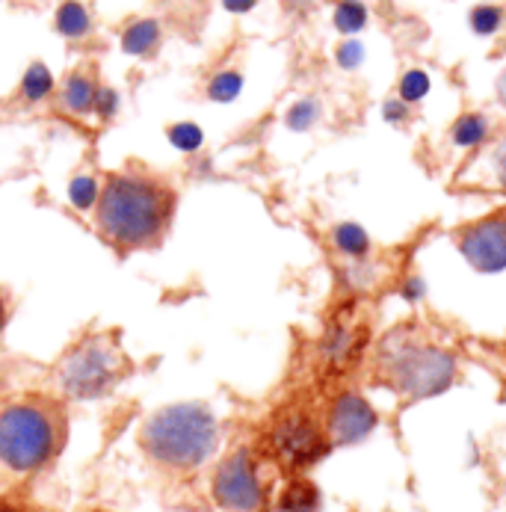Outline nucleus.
<instances>
[{
    "mask_svg": "<svg viewBox=\"0 0 506 512\" xmlns=\"http://www.w3.org/2000/svg\"><path fill=\"white\" fill-rule=\"evenodd\" d=\"M166 140L184 154H196L199 148L205 146V131L196 122H175V125L166 128Z\"/></svg>",
    "mask_w": 506,
    "mask_h": 512,
    "instance_id": "b1692460",
    "label": "nucleus"
},
{
    "mask_svg": "<svg viewBox=\"0 0 506 512\" xmlns=\"http://www.w3.org/2000/svg\"><path fill=\"white\" fill-rule=\"evenodd\" d=\"M98 77L86 69H74L63 77V83L57 86V107L63 113H72V116H86L92 113V101H95V92H98Z\"/></svg>",
    "mask_w": 506,
    "mask_h": 512,
    "instance_id": "9d476101",
    "label": "nucleus"
},
{
    "mask_svg": "<svg viewBox=\"0 0 506 512\" xmlns=\"http://www.w3.org/2000/svg\"><path fill=\"white\" fill-rule=\"evenodd\" d=\"M370 21V12L362 0H335V9H332V24L341 36H356L362 33Z\"/></svg>",
    "mask_w": 506,
    "mask_h": 512,
    "instance_id": "6ab92c4d",
    "label": "nucleus"
},
{
    "mask_svg": "<svg viewBox=\"0 0 506 512\" xmlns=\"http://www.w3.org/2000/svg\"><path fill=\"white\" fill-rule=\"evenodd\" d=\"M160 42H163V27L157 18H131L122 33H119V45L128 57H137V60H148L160 51Z\"/></svg>",
    "mask_w": 506,
    "mask_h": 512,
    "instance_id": "f8f14e48",
    "label": "nucleus"
},
{
    "mask_svg": "<svg viewBox=\"0 0 506 512\" xmlns=\"http://www.w3.org/2000/svg\"><path fill=\"white\" fill-rule=\"evenodd\" d=\"M400 293H403V299H406V302H418V299L424 296V282H421L418 276H409V279L403 282Z\"/></svg>",
    "mask_w": 506,
    "mask_h": 512,
    "instance_id": "c85d7f7f",
    "label": "nucleus"
},
{
    "mask_svg": "<svg viewBox=\"0 0 506 512\" xmlns=\"http://www.w3.org/2000/svg\"><path fill=\"white\" fill-rule=\"evenodd\" d=\"M468 24H471L474 36L489 39V36H495L504 27V9L495 6V3H477L471 9V15H468Z\"/></svg>",
    "mask_w": 506,
    "mask_h": 512,
    "instance_id": "4be33fe9",
    "label": "nucleus"
},
{
    "mask_svg": "<svg viewBox=\"0 0 506 512\" xmlns=\"http://www.w3.org/2000/svg\"><path fill=\"white\" fill-rule=\"evenodd\" d=\"M98 193H101V178L98 175H74L69 181V202L80 214L92 211L95 202H98Z\"/></svg>",
    "mask_w": 506,
    "mask_h": 512,
    "instance_id": "5701e85b",
    "label": "nucleus"
},
{
    "mask_svg": "<svg viewBox=\"0 0 506 512\" xmlns=\"http://www.w3.org/2000/svg\"><path fill=\"white\" fill-rule=\"evenodd\" d=\"M364 45L356 39V36H347L344 42H338V48H335V63H338V69H344V72H356L359 66L364 63Z\"/></svg>",
    "mask_w": 506,
    "mask_h": 512,
    "instance_id": "a878e982",
    "label": "nucleus"
},
{
    "mask_svg": "<svg viewBox=\"0 0 506 512\" xmlns=\"http://www.w3.org/2000/svg\"><path fill=\"white\" fill-rule=\"evenodd\" d=\"M450 143L456 148H480L489 143V119L483 113H465L450 128Z\"/></svg>",
    "mask_w": 506,
    "mask_h": 512,
    "instance_id": "dca6fc26",
    "label": "nucleus"
},
{
    "mask_svg": "<svg viewBox=\"0 0 506 512\" xmlns=\"http://www.w3.org/2000/svg\"><path fill=\"white\" fill-rule=\"evenodd\" d=\"M465 181H471L474 187L506 193V134L498 137L480 157H474L471 169L465 172Z\"/></svg>",
    "mask_w": 506,
    "mask_h": 512,
    "instance_id": "9b49d317",
    "label": "nucleus"
},
{
    "mask_svg": "<svg viewBox=\"0 0 506 512\" xmlns=\"http://www.w3.org/2000/svg\"><path fill=\"white\" fill-rule=\"evenodd\" d=\"M430 89H433L430 74L424 69H409V72H403L400 83H397V98H403L406 104H418L430 95Z\"/></svg>",
    "mask_w": 506,
    "mask_h": 512,
    "instance_id": "393cba45",
    "label": "nucleus"
},
{
    "mask_svg": "<svg viewBox=\"0 0 506 512\" xmlns=\"http://www.w3.org/2000/svg\"><path fill=\"white\" fill-rule=\"evenodd\" d=\"M379 376L406 400H427L447 391L456 379L450 350L421 338L412 329L394 332L379 350Z\"/></svg>",
    "mask_w": 506,
    "mask_h": 512,
    "instance_id": "20e7f679",
    "label": "nucleus"
},
{
    "mask_svg": "<svg viewBox=\"0 0 506 512\" xmlns=\"http://www.w3.org/2000/svg\"><path fill=\"white\" fill-rule=\"evenodd\" d=\"M131 373V359L122 350V335L110 332H89L74 347L63 353L54 367L57 388L69 400H95L110 394L125 376Z\"/></svg>",
    "mask_w": 506,
    "mask_h": 512,
    "instance_id": "39448f33",
    "label": "nucleus"
},
{
    "mask_svg": "<svg viewBox=\"0 0 506 512\" xmlns=\"http://www.w3.org/2000/svg\"><path fill=\"white\" fill-rule=\"evenodd\" d=\"M66 444V412L48 397L9 400L0 409V465L15 474L45 468Z\"/></svg>",
    "mask_w": 506,
    "mask_h": 512,
    "instance_id": "f03ea898",
    "label": "nucleus"
},
{
    "mask_svg": "<svg viewBox=\"0 0 506 512\" xmlns=\"http://www.w3.org/2000/svg\"><path fill=\"white\" fill-rule=\"evenodd\" d=\"M9 311H12L9 293L0 288V332H3V326H6V320H9Z\"/></svg>",
    "mask_w": 506,
    "mask_h": 512,
    "instance_id": "7c9ffc66",
    "label": "nucleus"
},
{
    "mask_svg": "<svg viewBox=\"0 0 506 512\" xmlns=\"http://www.w3.org/2000/svg\"><path fill=\"white\" fill-rule=\"evenodd\" d=\"M329 447L332 441L326 436V424H320L302 406L285 409L270 427V450L288 471H302L320 462Z\"/></svg>",
    "mask_w": 506,
    "mask_h": 512,
    "instance_id": "423d86ee",
    "label": "nucleus"
},
{
    "mask_svg": "<svg viewBox=\"0 0 506 512\" xmlns=\"http://www.w3.org/2000/svg\"><path fill=\"white\" fill-rule=\"evenodd\" d=\"M376 409L356 391H344L332 400L326 415V436L332 447H350L364 441L376 430Z\"/></svg>",
    "mask_w": 506,
    "mask_h": 512,
    "instance_id": "1a4fd4ad",
    "label": "nucleus"
},
{
    "mask_svg": "<svg viewBox=\"0 0 506 512\" xmlns=\"http://www.w3.org/2000/svg\"><path fill=\"white\" fill-rule=\"evenodd\" d=\"M211 495L219 510L225 512H261L267 504V489L258 471V462L249 450L228 453L214 471Z\"/></svg>",
    "mask_w": 506,
    "mask_h": 512,
    "instance_id": "0eeeda50",
    "label": "nucleus"
},
{
    "mask_svg": "<svg viewBox=\"0 0 506 512\" xmlns=\"http://www.w3.org/2000/svg\"><path fill=\"white\" fill-rule=\"evenodd\" d=\"M0 512H24L21 507H12V504H0Z\"/></svg>",
    "mask_w": 506,
    "mask_h": 512,
    "instance_id": "473e14b6",
    "label": "nucleus"
},
{
    "mask_svg": "<svg viewBox=\"0 0 506 512\" xmlns=\"http://www.w3.org/2000/svg\"><path fill=\"white\" fill-rule=\"evenodd\" d=\"M362 353V329L359 323L353 320H338L329 326L326 332V341H323V356L332 362V365H350L356 356Z\"/></svg>",
    "mask_w": 506,
    "mask_h": 512,
    "instance_id": "ddd939ff",
    "label": "nucleus"
},
{
    "mask_svg": "<svg viewBox=\"0 0 506 512\" xmlns=\"http://www.w3.org/2000/svg\"><path fill=\"white\" fill-rule=\"evenodd\" d=\"M57 92V80H54V74L51 69L45 66V63H30V69L24 72L21 77V86H18V95L27 101V104H39V101H45V98H51Z\"/></svg>",
    "mask_w": 506,
    "mask_h": 512,
    "instance_id": "f3484780",
    "label": "nucleus"
},
{
    "mask_svg": "<svg viewBox=\"0 0 506 512\" xmlns=\"http://www.w3.org/2000/svg\"><path fill=\"white\" fill-rule=\"evenodd\" d=\"M143 450L163 468L193 471L219 444V424L205 403H175L157 409L140 430Z\"/></svg>",
    "mask_w": 506,
    "mask_h": 512,
    "instance_id": "7ed1b4c3",
    "label": "nucleus"
},
{
    "mask_svg": "<svg viewBox=\"0 0 506 512\" xmlns=\"http://www.w3.org/2000/svg\"><path fill=\"white\" fill-rule=\"evenodd\" d=\"M258 6V0H222V9L231 15H246Z\"/></svg>",
    "mask_w": 506,
    "mask_h": 512,
    "instance_id": "c756f323",
    "label": "nucleus"
},
{
    "mask_svg": "<svg viewBox=\"0 0 506 512\" xmlns=\"http://www.w3.org/2000/svg\"><path fill=\"white\" fill-rule=\"evenodd\" d=\"M495 92H498V101L506 107V72H501L498 83H495Z\"/></svg>",
    "mask_w": 506,
    "mask_h": 512,
    "instance_id": "2f4dec72",
    "label": "nucleus"
},
{
    "mask_svg": "<svg viewBox=\"0 0 506 512\" xmlns=\"http://www.w3.org/2000/svg\"><path fill=\"white\" fill-rule=\"evenodd\" d=\"M459 252L477 273L506 270V214L465 225L459 234Z\"/></svg>",
    "mask_w": 506,
    "mask_h": 512,
    "instance_id": "6e6552de",
    "label": "nucleus"
},
{
    "mask_svg": "<svg viewBox=\"0 0 506 512\" xmlns=\"http://www.w3.org/2000/svg\"><path fill=\"white\" fill-rule=\"evenodd\" d=\"M332 243H335V249H338L341 255L356 258V261L367 258V252H370V237H367V231H364L362 225H356V222H341V225H335V228H332Z\"/></svg>",
    "mask_w": 506,
    "mask_h": 512,
    "instance_id": "a211bd4d",
    "label": "nucleus"
},
{
    "mask_svg": "<svg viewBox=\"0 0 506 512\" xmlns=\"http://www.w3.org/2000/svg\"><path fill=\"white\" fill-rule=\"evenodd\" d=\"M175 205L178 196L169 181L145 169L107 172L95 202V228L116 252L154 249L172 225Z\"/></svg>",
    "mask_w": 506,
    "mask_h": 512,
    "instance_id": "f257e3e1",
    "label": "nucleus"
},
{
    "mask_svg": "<svg viewBox=\"0 0 506 512\" xmlns=\"http://www.w3.org/2000/svg\"><path fill=\"white\" fill-rule=\"evenodd\" d=\"M276 512H320V489L305 477H293L279 495Z\"/></svg>",
    "mask_w": 506,
    "mask_h": 512,
    "instance_id": "2eb2a0df",
    "label": "nucleus"
},
{
    "mask_svg": "<svg viewBox=\"0 0 506 512\" xmlns=\"http://www.w3.org/2000/svg\"><path fill=\"white\" fill-rule=\"evenodd\" d=\"M320 113H323V107H320L317 98H299V101H293L288 107L285 125H288V131H293V134H305V131H311L317 125Z\"/></svg>",
    "mask_w": 506,
    "mask_h": 512,
    "instance_id": "412c9836",
    "label": "nucleus"
},
{
    "mask_svg": "<svg viewBox=\"0 0 506 512\" xmlns=\"http://www.w3.org/2000/svg\"><path fill=\"white\" fill-rule=\"evenodd\" d=\"M119 107H122L119 92H116L113 86L101 83V86H98V92H95V101H92V113H95L101 122H110V119L119 113Z\"/></svg>",
    "mask_w": 506,
    "mask_h": 512,
    "instance_id": "bb28decb",
    "label": "nucleus"
},
{
    "mask_svg": "<svg viewBox=\"0 0 506 512\" xmlns=\"http://www.w3.org/2000/svg\"><path fill=\"white\" fill-rule=\"evenodd\" d=\"M205 92H208V98L217 101V104H231V101H237L240 92H243V74L237 72V69H222V72L211 74Z\"/></svg>",
    "mask_w": 506,
    "mask_h": 512,
    "instance_id": "aec40b11",
    "label": "nucleus"
},
{
    "mask_svg": "<svg viewBox=\"0 0 506 512\" xmlns=\"http://www.w3.org/2000/svg\"><path fill=\"white\" fill-rule=\"evenodd\" d=\"M54 27L63 39L69 42H80L92 33V15L86 9V3L80 0H63L57 6V15H54Z\"/></svg>",
    "mask_w": 506,
    "mask_h": 512,
    "instance_id": "4468645a",
    "label": "nucleus"
},
{
    "mask_svg": "<svg viewBox=\"0 0 506 512\" xmlns=\"http://www.w3.org/2000/svg\"><path fill=\"white\" fill-rule=\"evenodd\" d=\"M382 116H385V122H391V125H403V122L412 116V104H406L403 98H388V101L382 104Z\"/></svg>",
    "mask_w": 506,
    "mask_h": 512,
    "instance_id": "cd10ccee",
    "label": "nucleus"
}]
</instances>
